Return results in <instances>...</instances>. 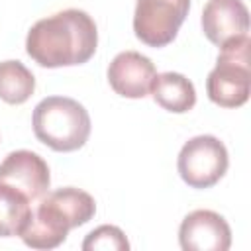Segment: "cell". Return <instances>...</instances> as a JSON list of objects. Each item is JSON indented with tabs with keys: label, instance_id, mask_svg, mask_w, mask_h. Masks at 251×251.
Segmentation results:
<instances>
[{
	"label": "cell",
	"instance_id": "6da1fadb",
	"mask_svg": "<svg viewBox=\"0 0 251 251\" xmlns=\"http://www.w3.org/2000/svg\"><path fill=\"white\" fill-rule=\"evenodd\" d=\"M98 45L94 20L76 8H69L37 20L25 37L27 55L41 67H73L86 63Z\"/></svg>",
	"mask_w": 251,
	"mask_h": 251
},
{
	"label": "cell",
	"instance_id": "7a4b0ae2",
	"mask_svg": "<svg viewBox=\"0 0 251 251\" xmlns=\"http://www.w3.org/2000/svg\"><path fill=\"white\" fill-rule=\"evenodd\" d=\"M94 214L96 202L88 192L75 186L57 188L35 202L18 235L31 249H55L73 227L84 226Z\"/></svg>",
	"mask_w": 251,
	"mask_h": 251
},
{
	"label": "cell",
	"instance_id": "3957f363",
	"mask_svg": "<svg viewBox=\"0 0 251 251\" xmlns=\"http://www.w3.org/2000/svg\"><path fill=\"white\" fill-rule=\"evenodd\" d=\"M33 133L53 151H76L90 135L86 108L67 96H47L33 110Z\"/></svg>",
	"mask_w": 251,
	"mask_h": 251
},
{
	"label": "cell",
	"instance_id": "277c9868",
	"mask_svg": "<svg viewBox=\"0 0 251 251\" xmlns=\"http://www.w3.org/2000/svg\"><path fill=\"white\" fill-rule=\"evenodd\" d=\"M249 35L227 41L220 47L218 63L206 78L208 98L222 108H239L249 100Z\"/></svg>",
	"mask_w": 251,
	"mask_h": 251
},
{
	"label": "cell",
	"instance_id": "5b68a950",
	"mask_svg": "<svg viewBox=\"0 0 251 251\" xmlns=\"http://www.w3.org/2000/svg\"><path fill=\"white\" fill-rule=\"evenodd\" d=\"M229 157L226 145L214 135L188 139L178 153V175L192 188L214 186L227 171Z\"/></svg>",
	"mask_w": 251,
	"mask_h": 251
},
{
	"label": "cell",
	"instance_id": "8992f818",
	"mask_svg": "<svg viewBox=\"0 0 251 251\" xmlns=\"http://www.w3.org/2000/svg\"><path fill=\"white\" fill-rule=\"evenodd\" d=\"M188 10L190 0H137L133 31L145 45L165 47L176 37Z\"/></svg>",
	"mask_w": 251,
	"mask_h": 251
},
{
	"label": "cell",
	"instance_id": "52a82bcc",
	"mask_svg": "<svg viewBox=\"0 0 251 251\" xmlns=\"http://www.w3.org/2000/svg\"><path fill=\"white\" fill-rule=\"evenodd\" d=\"M0 182L18 188L27 196L31 204H35L47 194L51 182L49 167L43 161V157H39L33 151H12L0 163Z\"/></svg>",
	"mask_w": 251,
	"mask_h": 251
},
{
	"label": "cell",
	"instance_id": "ba28073f",
	"mask_svg": "<svg viewBox=\"0 0 251 251\" xmlns=\"http://www.w3.org/2000/svg\"><path fill=\"white\" fill-rule=\"evenodd\" d=\"M178 241L184 251H227L231 245V229L218 212L194 210L182 220Z\"/></svg>",
	"mask_w": 251,
	"mask_h": 251
},
{
	"label": "cell",
	"instance_id": "9c48e42d",
	"mask_svg": "<svg viewBox=\"0 0 251 251\" xmlns=\"http://www.w3.org/2000/svg\"><path fill=\"white\" fill-rule=\"evenodd\" d=\"M202 31L218 47L249 35V12L243 0H208L202 10Z\"/></svg>",
	"mask_w": 251,
	"mask_h": 251
},
{
	"label": "cell",
	"instance_id": "30bf717a",
	"mask_svg": "<svg viewBox=\"0 0 251 251\" xmlns=\"http://www.w3.org/2000/svg\"><path fill=\"white\" fill-rule=\"evenodd\" d=\"M155 65L137 51L118 53L108 67V82L116 94L124 98H143L151 90Z\"/></svg>",
	"mask_w": 251,
	"mask_h": 251
},
{
	"label": "cell",
	"instance_id": "8fae6325",
	"mask_svg": "<svg viewBox=\"0 0 251 251\" xmlns=\"http://www.w3.org/2000/svg\"><path fill=\"white\" fill-rule=\"evenodd\" d=\"M153 100L175 114H184L194 108L196 104V90L194 84L180 73H161L155 75L151 82Z\"/></svg>",
	"mask_w": 251,
	"mask_h": 251
},
{
	"label": "cell",
	"instance_id": "7c38bea8",
	"mask_svg": "<svg viewBox=\"0 0 251 251\" xmlns=\"http://www.w3.org/2000/svg\"><path fill=\"white\" fill-rule=\"evenodd\" d=\"M31 214V202L18 188L0 182V237L18 235Z\"/></svg>",
	"mask_w": 251,
	"mask_h": 251
},
{
	"label": "cell",
	"instance_id": "4fadbf2b",
	"mask_svg": "<svg viewBox=\"0 0 251 251\" xmlns=\"http://www.w3.org/2000/svg\"><path fill=\"white\" fill-rule=\"evenodd\" d=\"M35 90L31 71L20 61L0 63V98L8 104H24Z\"/></svg>",
	"mask_w": 251,
	"mask_h": 251
},
{
	"label": "cell",
	"instance_id": "5bb4252c",
	"mask_svg": "<svg viewBox=\"0 0 251 251\" xmlns=\"http://www.w3.org/2000/svg\"><path fill=\"white\" fill-rule=\"evenodd\" d=\"M82 249L84 251H96V249H104V251H127L129 249V241L126 239L124 231L116 226H100L96 229H92L86 239L82 241Z\"/></svg>",
	"mask_w": 251,
	"mask_h": 251
}]
</instances>
